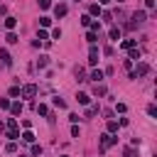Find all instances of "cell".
<instances>
[{"label": "cell", "instance_id": "obj_1", "mask_svg": "<svg viewBox=\"0 0 157 157\" xmlns=\"http://www.w3.org/2000/svg\"><path fill=\"white\" fill-rule=\"evenodd\" d=\"M147 74H150V64L140 61V64H137V69H135V71H130V78H140V76H147Z\"/></svg>", "mask_w": 157, "mask_h": 157}, {"label": "cell", "instance_id": "obj_2", "mask_svg": "<svg viewBox=\"0 0 157 157\" xmlns=\"http://www.w3.org/2000/svg\"><path fill=\"white\" fill-rule=\"evenodd\" d=\"M118 142V137H113L110 132H105V135H101V150H108L110 145H115Z\"/></svg>", "mask_w": 157, "mask_h": 157}, {"label": "cell", "instance_id": "obj_3", "mask_svg": "<svg viewBox=\"0 0 157 157\" xmlns=\"http://www.w3.org/2000/svg\"><path fill=\"white\" fill-rule=\"evenodd\" d=\"M145 20H147V15H145L142 10H140V12H132V20H130V25H128V27H137V25H142Z\"/></svg>", "mask_w": 157, "mask_h": 157}, {"label": "cell", "instance_id": "obj_4", "mask_svg": "<svg viewBox=\"0 0 157 157\" xmlns=\"http://www.w3.org/2000/svg\"><path fill=\"white\" fill-rule=\"evenodd\" d=\"M20 96H25V98H34V96H37V86H34V83H27L25 88H20Z\"/></svg>", "mask_w": 157, "mask_h": 157}, {"label": "cell", "instance_id": "obj_5", "mask_svg": "<svg viewBox=\"0 0 157 157\" xmlns=\"http://www.w3.org/2000/svg\"><path fill=\"white\" fill-rule=\"evenodd\" d=\"M54 15H56V17H64V15H66V5H64V2L54 5Z\"/></svg>", "mask_w": 157, "mask_h": 157}, {"label": "cell", "instance_id": "obj_6", "mask_svg": "<svg viewBox=\"0 0 157 157\" xmlns=\"http://www.w3.org/2000/svg\"><path fill=\"white\" fill-rule=\"evenodd\" d=\"M15 25H17V17H12V15H7V17H5V27H7L10 32H12V29H15Z\"/></svg>", "mask_w": 157, "mask_h": 157}, {"label": "cell", "instance_id": "obj_7", "mask_svg": "<svg viewBox=\"0 0 157 157\" xmlns=\"http://www.w3.org/2000/svg\"><path fill=\"white\" fill-rule=\"evenodd\" d=\"M5 137H7V140H12V142H15V140H17V137H20V132H17V128H7V132H5Z\"/></svg>", "mask_w": 157, "mask_h": 157}, {"label": "cell", "instance_id": "obj_8", "mask_svg": "<svg viewBox=\"0 0 157 157\" xmlns=\"http://www.w3.org/2000/svg\"><path fill=\"white\" fill-rule=\"evenodd\" d=\"M108 37H110L113 42H118V39H120V29H118V27H110V29H108Z\"/></svg>", "mask_w": 157, "mask_h": 157}, {"label": "cell", "instance_id": "obj_9", "mask_svg": "<svg viewBox=\"0 0 157 157\" xmlns=\"http://www.w3.org/2000/svg\"><path fill=\"white\" fill-rule=\"evenodd\" d=\"M10 110H12V115H20V113H22V103H20V101L10 103Z\"/></svg>", "mask_w": 157, "mask_h": 157}, {"label": "cell", "instance_id": "obj_10", "mask_svg": "<svg viewBox=\"0 0 157 157\" xmlns=\"http://www.w3.org/2000/svg\"><path fill=\"white\" fill-rule=\"evenodd\" d=\"M0 59H2V64H5V66H10V64H12V59H10V54H7V49H0Z\"/></svg>", "mask_w": 157, "mask_h": 157}, {"label": "cell", "instance_id": "obj_11", "mask_svg": "<svg viewBox=\"0 0 157 157\" xmlns=\"http://www.w3.org/2000/svg\"><path fill=\"white\" fill-rule=\"evenodd\" d=\"M101 78H103V71H101V69H93V71H91V81H96V83H98Z\"/></svg>", "mask_w": 157, "mask_h": 157}, {"label": "cell", "instance_id": "obj_12", "mask_svg": "<svg viewBox=\"0 0 157 157\" xmlns=\"http://www.w3.org/2000/svg\"><path fill=\"white\" fill-rule=\"evenodd\" d=\"M76 101H78L81 105H88V103H91V98H88L86 93H76Z\"/></svg>", "mask_w": 157, "mask_h": 157}, {"label": "cell", "instance_id": "obj_13", "mask_svg": "<svg viewBox=\"0 0 157 157\" xmlns=\"http://www.w3.org/2000/svg\"><path fill=\"white\" fill-rule=\"evenodd\" d=\"M20 137H22L25 142H34V132H32V130H25V132H22Z\"/></svg>", "mask_w": 157, "mask_h": 157}, {"label": "cell", "instance_id": "obj_14", "mask_svg": "<svg viewBox=\"0 0 157 157\" xmlns=\"http://www.w3.org/2000/svg\"><path fill=\"white\" fill-rule=\"evenodd\" d=\"M5 42H7V44H17L20 39H17V34H15V32H7V37H5Z\"/></svg>", "mask_w": 157, "mask_h": 157}, {"label": "cell", "instance_id": "obj_15", "mask_svg": "<svg viewBox=\"0 0 157 157\" xmlns=\"http://www.w3.org/2000/svg\"><path fill=\"white\" fill-rule=\"evenodd\" d=\"M47 64H49V56H47V54H42V56L37 59V66H39V69H44Z\"/></svg>", "mask_w": 157, "mask_h": 157}, {"label": "cell", "instance_id": "obj_16", "mask_svg": "<svg viewBox=\"0 0 157 157\" xmlns=\"http://www.w3.org/2000/svg\"><path fill=\"white\" fill-rule=\"evenodd\" d=\"M5 152H10V155H15V152H17V142H12V140H10V142L5 145Z\"/></svg>", "mask_w": 157, "mask_h": 157}, {"label": "cell", "instance_id": "obj_17", "mask_svg": "<svg viewBox=\"0 0 157 157\" xmlns=\"http://www.w3.org/2000/svg\"><path fill=\"white\" fill-rule=\"evenodd\" d=\"M93 93H96V96H105V86L96 83V86H93Z\"/></svg>", "mask_w": 157, "mask_h": 157}, {"label": "cell", "instance_id": "obj_18", "mask_svg": "<svg viewBox=\"0 0 157 157\" xmlns=\"http://www.w3.org/2000/svg\"><path fill=\"white\" fill-rule=\"evenodd\" d=\"M123 157H137L135 147H125V150H123Z\"/></svg>", "mask_w": 157, "mask_h": 157}, {"label": "cell", "instance_id": "obj_19", "mask_svg": "<svg viewBox=\"0 0 157 157\" xmlns=\"http://www.w3.org/2000/svg\"><path fill=\"white\" fill-rule=\"evenodd\" d=\"M86 39H88V44H96V42H98V34H96V32H88Z\"/></svg>", "mask_w": 157, "mask_h": 157}, {"label": "cell", "instance_id": "obj_20", "mask_svg": "<svg viewBox=\"0 0 157 157\" xmlns=\"http://www.w3.org/2000/svg\"><path fill=\"white\" fill-rule=\"evenodd\" d=\"M120 47H123V49H135V39H125Z\"/></svg>", "mask_w": 157, "mask_h": 157}, {"label": "cell", "instance_id": "obj_21", "mask_svg": "<svg viewBox=\"0 0 157 157\" xmlns=\"http://www.w3.org/2000/svg\"><path fill=\"white\" fill-rule=\"evenodd\" d=\"M52 103H54L56 108H66V101H64V98H59V96H56V98H54Z\"/></svg>", "mask_w": 157, "mask_h": 157}, {"label": "cell", "instance_id": "obj_22", "mask_svg": "<svg viewBox=\"0 0 157 157\" xmlns=\"http://www.w3.org/2000/svg\"><path fill=\"white\" fill-rule=\"evenodd\" d=\"M37 113H39V115H49V108H47L44 103H39V105H37Z\"/></svg>", "mask_w": 157, "mask_h": 157}, {"label": "cell", "instance_id": "obj_23", "mask_svg": "<svg viewBox=\"0 0 157 157\" xmlns=\"http://www.w3.org/2000/svg\"><path fill=\"white\" fill-rule=\"evenodd\" d=\"M108 132H110V135L118 132V123H115V120H108Z\"/></svg>", "mask_w": 157, "mask_h": 157}, {"label": "cell", "instance_id": "obj_24", "mask_svg": "<svg viewBox=\"0 0 157 157\" xmlns=\"http://www.w3.org/2000/svg\"><path fill=\"white\" fill-rule=\"evenodd\" d=\"M128 52H130V61H132V59H135V61L140 59V49H128Z\"/></svg>", "mask_w": 157, "mask_h": 157}, {"label": "cell", "instance_id": "obj_25", "mask_svg": "<svg viewBox=\"0 0 157 157\" xmlns=\"http://www.w3.org/2000/svg\"><path fill=\"white\" fill-rule=\"evenodd\" d=\"M91 22H93V20H91V15H83V17H81V25H83V27H88Z\"/></svg>", "mask_w": 157, "mask_h": 157}, {"label": "cell", "instance_id": "obj_26", "mask_svg": "<svg viewBox=\"0 0 157 157\" xmlns=\"http://www.w3.org/2000/svg\"><path fill=\"white\" fill-rule=\"evenodd\" d=\"M10 108V101L7 98H0V110H7Z\"/></svg>", "mask_w": 157, "mask_h": 157}, {"label": "cell", "instance_id": "obj_27", "mask_svg": "<svg viewBox=\"0 0 157 157\" xmlns=\"http://www.w3.org/2000/svg\"><path fill=\"white\" fill-rule=\"evenodd\" d=\"M91 15H101V5H98V2L91 5Z\"/></svg>", "mask_w": 157, "mask_h": 157}, {"label": "cell", "instance_id": "obj_28", "mask_svg": "<svg viewBox=\"0 0 157 157\" xmlns=\"http://www.w3.org/2000/svg\"><path fill=\"white\" fill-rule=\"evenodd\" d=\"M39 25H42V27H49L52 20H49V17H39Z\"/></svg>", "mask_w": 157, "mask_h": 157}, {"label": "cell", "instance_id": "obj_29", "mask_svg": "<svg viewBox=\"0 0 157 157\" xmlns=\"http://www.w3.org/2000/svg\"><path fill=\"white\" fill-rule=\"evenodd\" d=\"M39 7H42V10H47V7H52V0H39Z\"/></svg>", "mask_w": 157, "mask_h": 157}, {"label": "cell", "instance_id": "obj_30", "mask_svg": "<svg viewBox=\"0 0 157 157\" xmlns=\"http://www.w3.org/2000/svg\"><path fill=\"white\" fill-rule=\"evenodd\" d=\"M0 17H7V5L0 2Z\"/></svg>", "mask_w": 157, "mask_h": 157}, {"label": "cell", "instance_id": "obj_31", "mask_svg": "<svg viewBox=\"0 0 157 157\" xmlns=\"http://www.w3.org/2000/svg\"><path fill=\"white\" fill-rule=\"evenodd\" d=\"M37 39H39V42H47V32H44V29H39V34H37Z\"/></svg>", "mask_w": 157, "mask_h": 157}, {"label": "cell", "instance_id": "obj_32", "mask_svg": "<svg viewBox=\"0 0 157 157\" xmlns=\"http://www.w3.org/2000/svg\"><path fill=\"white\" fill-rule=\"evenodd\" d=\"M10 96H12V98L20 96V86H12V88H10Z\"/></svg>", "mask_w": 157, "mask_h": 157}, {"label": "cell", "instance_id": "obj_33", "mask_svg": "<svg viewBox=\"0 0 157 157\" xmlns=\"http://www.w3.org/2000/svg\"><path fill=\"white\" fill-rule=\"evenodd\" d=\"M115 110H118V113H125V110H128V105H125V103H118V105H115Z\"/></svg>", "mask_w": 157, "mask_h": 157}, {"label": "cell", "instance_id": "obj_34", "mask_svg": "<svg viewBox=\"0 0 157 157\" xmlns=\"http://www.w3.org/2000/svg\"><path fill=\"white\" fill-rule=\"evenodd\" d=\"M147 113L155 118V115H157V105H147Z\"/></svg>", "mask_w": 157, "mask_h": 157}, {"label": "cell", "instance_id": "obj_35", "mask_svg": "<svg viewBox=\"0 0 157 157\" xmlns=\"http://www.w3.org/2000/svg\"><path fill=\"white\" fill-rule=\"evenodd\" d=\"M145 5H147V7L152 10V7H155V0H145Z\"/></svg>", "mask_w": 157, "mask_h": 157}, {"label": "cell", "instance_id": "obj_36", "mask_svg": "<svg viewBox=\"0 0 157 157\" xmlns=\"http://www.w3.org/2000/svg\"><path fill=\"white\" fill-rule=\"evenodd\" d=\"M2 130H5V123H2V120H0V132H2Z\"/></svg>", "mask_w": 157, "mask_h": 157}, {"label": "cell", "instance_id": "obj_37", "mask_svg": "<svg viewBox=\"0 0 157 157\" xmlns=\"http://www.w3.org/2000/svg\"><path fill=\"white\" fill-rule=\"evenodd\" d=\"M108 2H110V0H101V5H108Z\"/></svg>", "mask_w": 157, "mask_h": 157}, {"label": "cell", "instance_id": "obj_38", "mask_svg": "<svg viewBox=\"0 0 157 157\" xmlns=\"http://www.w3.org/2000/svg\"><path fill=\"white\" fill-rule=\"evenodd\" d=\"M118 2H123V0H118Z\"/></svg>", "mask_w": 157, "mask_h": 157}, {"label": "cell", "instance_id": "obj_39", "mask_svg": "<svg viewBox=\"0 0 157 157\" xmlns=\"http://www.w3.org/2000/svg\"><path fill=\"white\" fill-rule=\"evenodd\" d=\"M61 157H66V155H61Z\"/></svg>", "mask_w": 157, "mask_h": 157}, {"label": "cell", "instance_id": "obj_40", "mask_svg": "<svg viewBox=\"0 0 157 157\" xmlns=\"http://www.w3.org/2000/svg\"><path fill=\"white\" fill-rule=\"evenodd\" d=\"M76 2H78V0H76Z\"/></svg>", "mask_w": 157, "mask_h": 157}]
</instances>
